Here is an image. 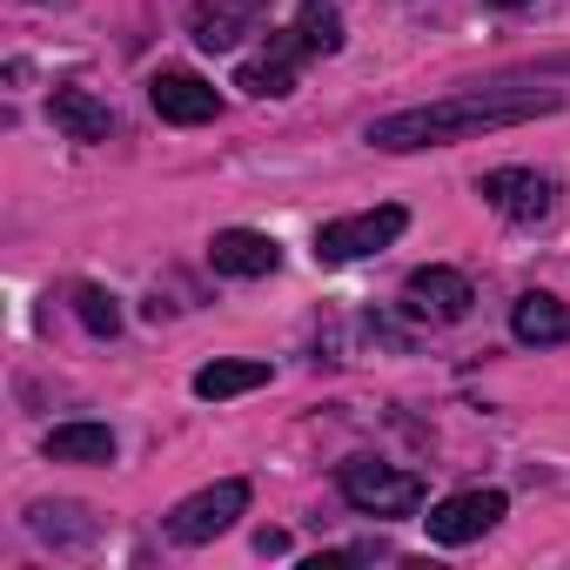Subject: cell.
<instances>
[{
  "label": "cell",
  "mask_w": 570,
  "mask_h": 570,
  "mask_svg": "<svg viewBox=\"0 0 570 570\" xmlns=\"http://www.w3.org/2000/svg\"><path fill=\"white\" fill-rule=\"evenodd\" d=\"M537 115H557V95H537V88H470V95H443V101L396 108V115L370 121V141L383 155H416V148L470 141V135L517 128V121H537Z\"/></svg>",
  "instance_id": "cell-1"
},
{
  "label": "cell",
  "mask_w": 570,
  "mask_h": 570,
  "mask_svg": "<svg viewBox=\"0 0 570 570\" xmlns=\"http://www.w3.org/2000/svg\"><path fill=\"white\" fill-rule=\"evenodd\" d=\"M336 483H343V503L363 510V517H416L423 510V476L390 470V463H370V456L343 463Z\"/></svg>",
  "instance_id": "cell-2"
},
{
  "label": "cell",
  "mask_w": 570,
  "mask_h": 570,
  "mask_svg": "<svg viewBox=\"0 0 570 570\" xmlns=\"http://www.w3.org/2000/svg\"><path fill=\"white\" fill-rule=\"evenodd\" d=\"M242 510H248V483L222 476V483H208V490H195V497H181L168 510V537L175 543H215L222 530H235Z\"/></svg>",
  "instance_id": "cell-3"
},
{
  "label": "cell",
  "mask_w": 570,
  "mask_h": 570,
  "mask_svg": "<svg viewBox=\"0 0 570 570\" xmlns=\"http://www.w3.org/2000/svg\"><path fill=\"white\" fill-rule=\"evenodd\" d=\"M403 228H410V215H403L396 202H383V208H363V215L323 222V228H316V255H323V262H363V255L390 248Z\"/></svg>",
  "instance_id": "cell-4"
},
{
  "label": "cell",
  "mask_w": 570,
  "mask_h": 570,
  "mask_svg": "<svg viewBox=\"0 0 570 570\" xmlns=\"http://www.w3.org/2000/svg\"><path fill=\"white\" fill-rule=\"evenodd\" d=\"M403 303H410V316H423V323H463L470 303H476V289H470L463 268L430 262V268H416V275L403 282Z\"/></svg>",
  "instance_id": "cell-5"
},
{
  "label": "cell",
  "mask_w": 570,
  "mask_h": 570,
  "mask_svg": "<svg viewBox=\"0 0 570 570\" xmlns=\"http://www.w3.org/2000/svg\"><path fill=\"white\" fill-rule=\"evenodd\" d=\"M503 510H510L503 490H456V497H443L423 523H430V543H476L483 530H497Z\"/></svg>",
  "instance_id": "cell-6"
},
{
  "label": "cell",
  "mask_w": 570,
  "mask_h": 570,
  "mask_svg": "<svg viewBox=\"0 0 570 570\" xmlns=\"http://www.w3.org/2000/svg\"><path fill=\"white\" fill-rule=\"evenodd\" d=\"M148 101H155V115L175 121V128H202V121L222 115V95H215L202 75H188V68H161V75L148 81Z\"/></svg>",
  "instance_id": "cell-7"
},
{
  "label": "cell",
  "mask_w": 570,
  "mask_h": 570,
  "mask_svg": "<svg viewBox=\"0 0 570 570\" xmlns=\"http://www.w3.org/2000/svg\"><path fill=\"white\" fill-rule=\"evenodd\" d=\"M476 195H483L497 215H510V222H543L550 202H557L550 175H537V168H490V175L476 181Z\"/></svg>",
  "instance_id": "cell-8"
},
{
  "label": "cell",
  "mask_w": 570,
  "mask_h": 570,
  "mask_svg": "<svg viewBox=\"0 0 570 570\" xmlns=\"http://www.w3.org/2000/svg\"><path fill=\"white\" fill-rule=\"evenodd\" d=\"M262 21H268V0H202V8L188 14V35H195V48L228 55V48H242V35H255Z\"/></svg>",
  "instance_id": "cell-9"
},
{
  "label": "cell",
  "mask_w": 570,
  "mask_h": 570,
  "mask_svg": "<svg viewBox=\"0 0 570 570\" xmlns=\"http://www.w3.org/2000/svg\"><path fill=\"white\" fill-rule=\"evenodd\" d=\"M296 55H309L296 28H289V35H275V48H268V55H255V61H242V68H235V88H242V95H255V101H282V95L296 88Z\"/></svg>",
  "instance_id": "cell-10"
},
{
  "label": "cell",
  "mask_w": 570,
  "mask_h": 570,
  "mask_svg": "<svg viewBox=\"0 0 570 570\" xmlns=\"http://www.w3.org/2000/svg\"><path fill=\"white\" fill-rule=\"evenodd\" d=\"M208 262H215V275L255 282V275H275L282 248H275V235H262V228H222V235L208 242Z\"/></svg>",
  "instance_id": "cell-11"
},
{
  "label": "cell",
  "mask_w": 570,
  "mask_h": 570,
  "mask_svg": "<svg viewBox=\"0 0 570 570\" xmlns=\"http://www.w3.org/2000/svg\"><path fill=\"white\" fill-rule=\"evenodd\" d=\"M48 115H55V128H61L68 141H108V135H115L108 101L88 95V88H55V95H48Z\"/></svg>",
  "instance_id": "cell-12"
},
{
  "label": "cell",
  "mask_w": 570,
  "mask_h": 570,
  "mask_svg": "<svg viewBox=\"0 0 570 570\" xmlns=\"http://www.w3.org/2000/svg\"><path fill=\"white\" fill-rule=\"evenodd\" d=\"M510 336H517V343H530V350L570 343V309H563L557 296L530 289V296H517V303H510Z\"/></svg>",
  "instance_id": "cell-13"
},
{
  "label": "cell",
  "mask_w": 570,
  "mask_h": 570,
  "mask_svg": "<svg viewBox=\"0 0 570 570\" xmlns=\"http://www.w3.org/2000/svg\"><path fill=\"white\" fill-rule=\"evenodd\" d=\"M48 463H115V430L108 423H61L48 430Z\"/></svg>",
  "instance_id": "cell-14"
},
{
  "label": "cell",
  "mask_w": 570,
  "mask_h": 570,
  "mask_svg": "<svg viewBox=\"0 0 570 570\" xmlns=\"http://www.w3.org/2000/svg\"><path fill=\"white\" fill-rule=\"evenodd\" d=\"M262 383H268V363H248V356H228V363L195 370V396L202 403H222V396H242V390H262Z\"/></svg>",
  "instance_id": "cell-15"
},
{
  "label": "cell",
  "mask_w": 570,
  "mask_h": 570,
  "mask_svg": "<svg viewBox=\"0 0 570 570\" xmlns=\"http://www.w3.org/2000/svg\"><path fill=\"white\" fill-rule=\"evenodd\" d=\"M296 35H303V48H309V55H336V48H343V14H336V8H323V0H303Z\"/></svg>",
  "instance_id": "cell-16"
},
{
  "label": "cell",
  "mask_w": 570,
  "mask_h": 570,
  "mask_svg": "<svg viewBox=\"0 0 570 570\" xmlns=\"http://www.w3.org/2000/svg\"><path fill=\"white\" fill-rule=\"evenodd\" d=\"M75 316H81L95 336H115V330H121V309H115V296H108V289H95V282H81V289H75Z\"/></svg>",
  "instance_id": "cell-17"
},
{
  "label": "cell",
  "mask_w": 570,
  "mask_h": 570,
  "mask_svg": "<svg viewBox=\"0 0 570 570\" xmlns=\"http://www.w3.org/2000/svg\"><path fill=\"white\" fill-rule=\"evenodd\" d=\"M255 550H262V557H282V550H289V537H282V530H262Z\"/></svg>",
  "instance_id": "cell-18"
},
{
  "label": "cell",
  "mask_w": 570,
  "mask_h": 570,
  "mask_svg": "<svg viewBox=\"0 0 570 570\" xmlns=\"http://www.w3.org/2000/svg\"><path fill=\"white\" fill-rule=\"evenodd\" d=\"M490 8H523V0H490Z\"/></svg>",
  "instance_id": "cell-19"
}]
</instances>
